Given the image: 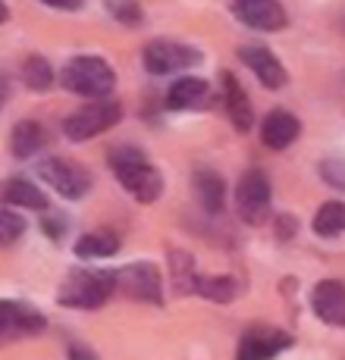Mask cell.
I'll return each mask as SVG.
<instances>
[{
  "mask_svg": "<svg viewBox=\"0 0 345 360\" xmlns=\"http://www.w3.org/2000/svg\"><path fill=\"white\" fill-rule=\"evenodd\" d=\"M107 166L116 176V182L132 195L138 204H154L163 195V176L151 157L135 144H113L107 150Z\"/></svg>",
  "mask_w": 345,
  "mask_h": 360,
  "instance_id": "cell-1",
  "label": "cell"
},
{
  "mask_svg": "<svg viewBox=\"0 0 345 360\" xmlns=\"http://www.w3.org/2000/svg\"><path fill=\"white\" fill-rule=\"evenodd\" d=\"M116 292V276L113 269H69L66 279L57 288L60 307L73 310H98L110 301Z\"/></svg>",
  "mask_w": 345,
  "mask_h": 360,
  "instance_id": "cell-2",
  "label": "cell"
},
{
  "mask_svg": "<svg viewBox=\"0 0 345 360\" xmlns=\"http://www.w3.org/2000/svg\"><path fill=\"white\" fill-rule=\"evenodd\" d=\"M60 85H63L69 94H79V98L107 101L116 88V72L104 57L82 53V57H73L63 66V72H60Z\"/></svg>",
  "mask_w": 345,
  "mask_h": 360,
  "instance_id": "cell-3",
  "label": "cell"
},
{
  "mask_svg": "<svg viewBox=\"0 0 345 360\" xmlns=\"http://www.w3.org/2000/svg\"><path fill=\"white\" fill-rule=\"evenodd\" d=\"M123 120V103L116 101H92L85 107L73 110V113L63 120V135L69 141L82 144V141H92V138L104 135Z\"/></svg>",
  "mask_w": 345,
  "mask_h": 360,
  "instance_id": "cell-4",
  "label": "cell"
},
{
  "mask_svg": "<svg viewBox=\"0 0 345 360\" xmlns=\"http://www.w3.org/2000/svg\"><path fill=\"white\" fill-rule=\"evenodd\" d=\"M38 176H41V182H47V188H54L66 200L85 198L94 185L92 172H88L79 160H69V157H47V160H41Z\"/></svg>",
  "mask_w": 345,
  "mask_h": 360,
  "instance_id": "cell-5",
  "label": "cell"
},
{
  "mask_svg": "<svg viewBox=\"0 0 345 360\" xmlns=\"http://www.w3.org/2000/svg\"><path fill=\"white\" fill-rule=\"evenodd\" d=\"M204 60V53L192 44L182 41H170V38H154L151 44H144L142 51V63L151 75H172V72H185V69L198 66Z\"/></svg>",
  "mask_w": 345,
  "mask_h": 360,
  "instance_id": "cell-6",
  "label": "cell"
},
{
  "mask_svg": "<svg viewBox=\"0 0 345 360\" xmlns=\"http://www.w3.org/2000/svg\"><path fill=\"white\" fill-rule=\"evenodd\" d=\"M47 329V316L34 304L16 301V297H0V345L34 338Z\"/></svg>",
  "mask_w": 345,
  "mask_h": 360,
  "instance_id": "cell-7",
  "label": "cell"
},
{
  "mask_svg": "<svg viewBox=\"0 0 345 360\" xmlns=\"http://www.w3.org/2000/svg\"><path fill=\"white\" fill-rule=\"evenodd\" d=\"M236 210L248 226H261L270 213V179L264 169H248L242 172L236 185Z\"/></svg>",
  "mask_w": 345,
  "mask_h": 360,
  "instance_id": "cell-8",
  "label": "cell"
},
{
  "mask_svg": "<svg viewBox=\"0 0 345 360\" xmlns=\"http://www.w3.org/2000/svg\"><path fill=\"white\" fill-rule=\"evenodd\" d=\"M113 276H116V288L123 295L144 301V304H163V282L154 263L135 260L123 269H113Z\"/></svg>",
  "mask_w": 345,
  "mask_h": 360,
  "instance_id": "cell-9",
  "label": "cell"
},
{
  "mask_svg": "<svg viewBox=\"0 0 345 360\" xmlns=\"http://www.w3.org/2000/svg\"><path fill=\"white\" fill-rule=\"evenodd\" d=\"M295 338L282 329L270 326H251L245 335L239 338V351L236 360H273L276 354H282L286 348H292Z\"/></svg>",
  "mask_w": 345,
  "mask_h": 360,
  "instance_id": "cell-10",
  "label": "cell"
},
{
  "mask_svg": "<svg viewBox=\"0 0 345 360\" xmlns=\"http://www.w3.org/2000/svg\"><path fill=\"white\" fill-rule=\"evenodd\" d=\"M239 60L251 69L254 75H258V82L264 88H270V91H280V88L289 85V72L286 66L280 63V57H276L273 51H267V47L261 44H248L239 51Z\"/></svg>",
  "mask_w": 345,
  "mask_h": 360,
  "instance_id": "cell-11",
  "label": "cell"
},
{
  "mask_svg": "<svg viewBox=\"0 0 345 360\" xmlns=\"http://www.w3.org/2000/svg\"><path fill=\"white\" fill-rule=\"evenodd\" d=\"M310 307L327 326L345 329V282L342 279H320L310 288Z\"/></svg>",
  "mask_w": 345,
  "mask_h": 360,
  "instance_id": "cell-12",
  "label": "cell"
},
{
  "mask_svg": "<svg viewBox=\"0 0 345 360\" xmlns=\"http://www.w3.org/2000/svg\"><path fill=\"white\" fill-rule=\"evenodd\" d=\"M299 135H301V120L295 113H289L286 107L270 110V113L264 116V122H261V138H264V144L270 150L292 148V144L299 141Z\"/></svg>",
  "mask_w": 345,
  "mask_h": 360,
  "instance_id": "cell-13",
  "label": "cell"
},
{
  "mask_svg": "<svg viewBox=\"0 0 345 360\" xmlns=\"http://www.w3.org/2000/svg\"><path fill=\"white\" fill-rule=\"evenodd\" d=\"M236 19L248 29H258V32H280L286 29L289 16H286V6L280 0H258V4H242L236 6Z\"/></svg>",
  "mask_w": 345,
  "mask_h": 360,
  "instance_id": "cell-14",
  "label": "cell"
},
{
  "mask_svg": "<svg viewBox=\"0 0 345 360\" xmlns=\"http://www.w3.org/2000/svg\"><path fill=\"white\" fill-rule=\"evenodd\" d=\"M192 185H195V198L207 217H220V213L226 210V182L217 169L198 166V169L192 172Z\"/></svg>",
  "mask_w": 345,
  "mask_h": 360,
  "instance_id": "cell-15",
  "label": "cell"
},
{
  "mask_svg": "<svg viewBox=\"0 0 345 360\" xmlns=\"http://www.w3.org/2000/svg\"><path fill=\"white\" fill-rule=\"evenodd\" d=\"M220 85H223V107L230 122L236 126V131H248L254 126V110L248 101V91L232 72H220Z\"/></svg>",
  "mask_w": 345,
  "mask_h": 360,
  "instance_id": "cell-16",
  "label": "cell"
},
{
  "mask_svg": "<svg viewBox=\"0 0 345 360\" xmlns=\"http://www.w3.org/2000/svg\"><path fill=\"white\" fill-rule=\"evenodd\" d=\"M211 103V85L198 75H182L170 85L167 91V107L170 110H198Z\"/></svg>",
  "mask_w": 345,
  "mask_h": 360,
  "instance_id": "cell-17",
  "label": "cell"
},
{
  "mask_svg": "<svg viewBox=\"0 0 345 360\" xmlns=\"http://www.w3.org/2000/svg\"><path fill=\"white\" fill-rule=\"evenodd\" d=\"M44 144H47V129L34 120L16 122L10 131V150H13V157H19V160H29V157L41 154Z\"/></svg>",
  "mask_w": 345,
  "mask_h": 360,
  "instance_id": "cell-18",
  "label": "cell"
},
{
  "mask_svg": "<svg viewBox=\"0 0 345 360\" xmlns=\"http://www.w3.org/2000/svg\"><path fill=\"white\" fill-rule=\"evenodd\" d=\"M0 195L10 207H19V210H51V204H47V195L38 188L34 182L29 179H6L4 188H0Z\"/></svg>",
  "mask_w": 345,
  "mask_h": 360,
  "instance_id": "cell-19",
  "label": "cell"
},
{
  "mask_svg": "<svg viewBox=\"0 0 345 360\" xmlns=\"http://www.w3.org/2000/svg\"><path fill=\"white\" fill-rule=\"evenodd\" d=\"M167 260H170V279H172V292L176 295H195V257L182 248H167Z\"/></svg>",
  "mask_w": 345,
  "mask_h": 360,
  "instance_id": "cell-20",
  "label": "cell"
},
{
  "mask_svg": "<svg viewBox=\"0 0 345 360\" xmlns=\"http://www.w3.org/2000/svg\"><path fill=\"white\" fill-rule=\"evenodd\" d=\"M120 251V238L113 232H88L75 241V257L79 260H104Z\"/></svg>",
  "mask_w": 345,
  "mask_h": 360,
  "instance_id": "cell-21",
  "label": "cell"
},
{
  "mask_svg": "<svg viewBox=\"0 0 345 360\" xmlns=\"http://www.w3.org/2000/svg\"><path fill=\"white\" fill-rule=\"evenodd\" d=\"M239 292H242V285H239V279H232V276H198V282H195V295H201L213 304L236 301Z\"/></svg>",
  "mask_w": 345,
  "mask_h": 360,
  "instance_id": "cell-22",
  "label": "cell"
},
{
  "mask_svg": "<svg viewBox=\"0 0 345 360\" xmlns=\"http://www.w3.org/2000/svg\"><path fill=\"white\" fill-rule=\"evenodd\" d=\"M310 226H314V232L320 235V238L342 235L345 232V204H342V200H327V204H320Z\"/></svg>",
  "mask_w": 345,
  "mask_h": 360,
  "instance_id": "cell-23",
  "label": "cell"
},
{
  "mask_svg": "<svg viewBox=\"0 0 345 360\" xmlns=\"http://www.w3.org/2000/svg\"><path fill=\"white\" fill-rule=\"evenodd\" d=\"M23 82H25V88L34 91V94L51 91V85H54V69H51V63H47L41 53H32V57H25L23 60Z\"/></svg>",
  "mask_w": 345,
  "mask_h": 360,
  "instance_id": "cell-24",
  "label": "cell"
},
{
  "mask_svg": "<svg viewBox=\"0 0 345 360\" xmlns=\"http://www.w3.org/2000/svg\"><path fill=\"white\" fill-rule=\"evenodd\" d=\"M25 235V217L23 213H13L6 207H0V248L16 245Z\"/></svg>",
  "mask_w": 345,
  "mask_h": 360,
  "instance_id": "cell-25",
  "label": "cell"
},
{
  "mask_svg": "<svg viewBox=\"0 0 345 360\" xmlns=\"http://www.w3.org/2000/svg\"><path fill=\"white\" fill-rule=\"evenodd\" d=\"M107 10H110V16L123 25L142 22V6H138V0H107Z\"/></svg>",
  "mask_w": 345,
  "mask_h": 360,
  "instance_id": "cell-26",
  "label": "cell"
},
{
  "mask_svg": "<svg viewBox=\"0 0 345 360\" xmlns=\"http://www.w3.org/2000/svg\"><path fill=\"white\" fill-rule=\"evenodd\" d=\"M320 176L327 185L345 191V160H320Z\"/></svg>",
  "mask_w": 345,
  "mask_h": 360,
  "instance_id": "cell-27",
  "label": "cell"
},
{
  "mask_svg": "<svg viewBox=\"0 0 345 360\" xmlns=\"http://www.w3.org/2000/svg\"><path fill=\"white\" fill-rule=\"evenodd\" d=\"M41 229H44L47 238L60 241V238H63V229H66V219L60 217V213H51V210H47L44 217H41Z\"/></svg>",
  "mask_w": 345,
  "mask_h": 360,
  "instance_id": "cell-28",
  "label": "cell"
},
{
  "mask_svg": "<svg viewBox=\"0 0 345 360\" xmlns=\"http://www.w3.org/2000/svg\"><path fill=\"white\" fill-rule=\"evenodd\" d=\"M273 226H276V235H280V241H289L295 232H299V223H295L292 213H276Z\"/></svg>",
  "mask_w": 345,
  "mask_h": 360,
  "instance_id": "cell-29",
  "label": "cell"
},
{
  "mask_svg": "<svg viewBox=\"0 0 345 360\" xmlns=\"http://www.w3.org/2000/svg\"><path fill=\"white\" fill-rule=\"evenodd\" d=\"M66 357H69V360H101L92 348H88V345H82V342H73V345H69V348H66Z\"/></svg>",
  "mask_w": 345,
  "mask_h": 360,
  "instance_id": "cell-30",
  "label": "cell"
},
{
  "mask_svg": "<svg viewBox=\"0 0 345 360\" xmlns=\"http://www.w3.org/2000/svg\"><path fill=\"white\" fill-rule=\"evenodd\" d=\"M38 4L54 6V10H82V6H85V0H38Z\"/></svg>",
  "mask_w": 345,
  "mask_h": 360,
  "instance_id": "cell-31",
  "label": "cell"
},
{
  "mask_svg": "<svg viewBox=\"0 0 345 360\" xmlns=\"http://www.w3.org/2000/svg\"><path fill=\"white\" fill-rule=\"evenodd\" d=\"M6 19H10V6H6V4H4V0H0V25H4V22H6Z\"/></svg>",
  "mask_w": 345,
  "mask_h": 360,
  "instance_id": "cell-32",
  "label": "cell"
},
{
  "mask_svg": "<svg viewBox=\"0 0 345 360\" xmlns=\"http://www.w3.org/2000/svg\"><path fill=\"white\" fill-rule=\"evenodd\" d=\"M4 98H6V88H4V82H0V103H4Z\"/></svg>",
  "mask_w": 345,
  "mask_h": 360,
  "instance_id": "cell-33",
  "label": "cell"
},
{
  "mask_svg": "<svg viewBox=\"0 0 345 360\" xmlns=\"http://www.w3.org/2000/svg\"><path fill=\"white\" fill-rule=\"evenodd\" d=\"M242 4H258V0H236V6H242Z\"/></svg>",
  "mask_w": 345,
  "mask_h": 360,
  "instance_id": "cell-34",
  "label": "cell"
}]
</instances>
